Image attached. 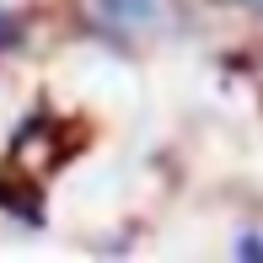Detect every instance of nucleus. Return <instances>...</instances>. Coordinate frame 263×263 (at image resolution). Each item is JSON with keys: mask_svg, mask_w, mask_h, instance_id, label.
Here are the masks:
<instances>
[{"mask_svg": "<svg viewBox=\"0 0 263 263\" xmlns=\"http://www.w3.org/2000/svg\"><path fill=\"white\" fill-rule=\"evenodd\" d=\"M76 11L113 38H156L172 27V0H76Z\"/></svg>", "mask_w": 263, "mask_h": 263, "instance_id": "obj_1", "label": "nucleus"}, {"mask_svg": "<svg viewBox=\"0 0 263 263\" xmlns=\"http://www.w3.org/2000/svg\"><path fill=\"white\" fill-rule=\"evenodd\" d=\"M236 253H242V258H263V231H253L242 247H236Z\"/></svg>", "mask_w": 263, "mask_h": 263, "instance_id": "obj_2", "label": "nucleus"}]
</instances>
